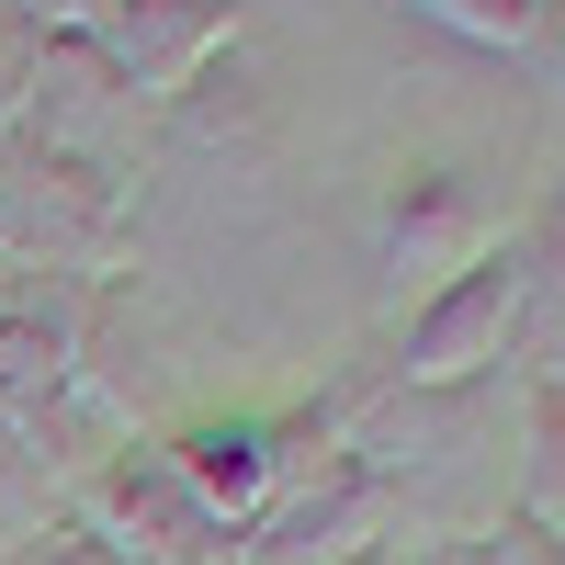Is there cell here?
<instances>
[{
    "label": "cell",
    "mask_w": 565,
    "mask_h": 565,
    "mask_svg": "<svg viewBox=\"0 0 565 565\" xmlns=\"http://www.w3.org/2000/svg\"><path fill=\"white\" fill-rule=\"evenodd\" d=\"M23 509H34V498H23V452L0 441V521H23Z\"/></svg>",
    "instance_id": "cell-3"
},
{
    "label": "cell",
    "mask_w": 565,
    "mask_h": 565,
    "mask_svg": "<svg viewBox=\"0 0 565 565\" xmlns=\"http://www.w3.org/2000/svg\"><path fill=\"white\" fill-rule=\"evenodd\" d=\"M181 476H193L204 498H226V509H238V498L260 487V430H193V452H181Z\"/></svg>",
    "instance_id": "cell-2"
},
{
    "label": "cell",
    "mask_w": 565,
    "mask_h": 565,
    "mask_svg": "<svg viewBox=\"0 0 565 565\" xmlns=\"http://www.w3.org/2000/svg\"><path fill=\"white\" fill-rule=\"evenodd\" d=\"M204 45H215V12H204V0H114V57L148 79V90L181 79Z\"/></svg>",
    "instance_id": "cell-1"
}]
</instances>
